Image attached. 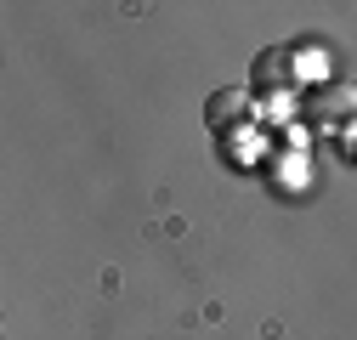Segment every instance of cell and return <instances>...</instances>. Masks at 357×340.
Wrapping results in <instances>:
<instances>
[{
    "label": "cell",
    "instance_id": "obj_1",
    "mask_svg": "<svg viewBox=\"0 0 357 340\" xmlns=\"http://www.w3.org/2000/svg\"><path fill=\"white\" fill-rule=\"evenodd\" d=\"M244 114V91H221V97H210V125L215 119H238Z\"/></svg>",
    "mask_w": 357,
    "mask_h": 340
}]
</instances>
